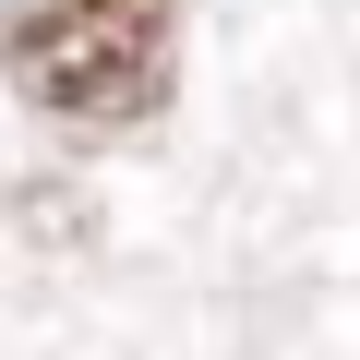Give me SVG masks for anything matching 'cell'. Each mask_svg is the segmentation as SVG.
<instances>
[{
    "instance_id": "1",
    "label": "cell",
    "mask_w": 360,
    "mask_h": 360,
    "mask_svg": "<svg viewBox=\"0 0 360 360\" xmlns=\"http://www.w3.org/2000/svg\"><path fill=\"white\" fill-rule=\"evenodd\" d=\"M0 72L25 108L72 132H132L168 108L180 72V13L168 0H13L0 13Z\"/></svg>"
}]
</instances>
